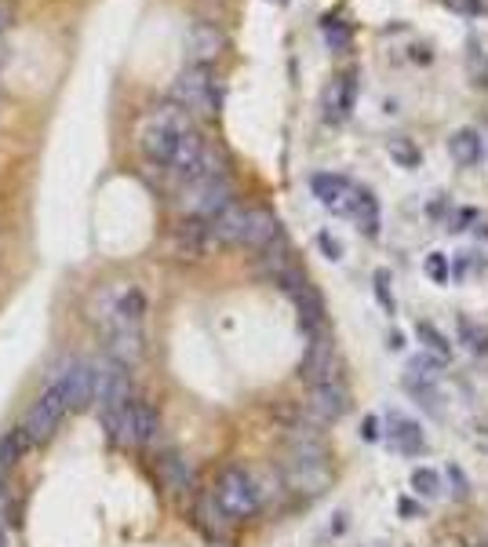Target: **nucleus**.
<instances>
[{
	"label": "nucleus",
	"mask_w": 488,
	"mask_h": 547,
	"mask_svg": "<svg viewBox=\"0 0 488 547\" xmlns=\"http://www.w3.org/2000/svg\"><path fill=\"white\" fill-rule=\"evenodd\" d=\"M448 154H452L455 165L474 168V165L481 161V154H484L477 128H460V132H452V139H448Z\"/></svg>",
	"instance_id": "nucleus-23"
},
{
	"label": "nucleus",
	"mask_w": 488,
	"mask_h": 547,
	"mask_svg": "<svg viewBox=\"0 0 488 547\" xmlns=\"http://www.w3.org/2000/svg\"><path fill=\"white\" fill-rule=\"evenodd\" d=\"M317 245H321V252L328 256V259H343V245L335 241L332 234H317Z\"/></svg>",
	"instance_id": "nucleus-36"
},
{
	"label": "nucleus",
	"mask_w": 488,
	"mask_h": 547,
	"mask_svg": "<svg viewBox=\"0 0 488 547\" xmlns=\"http://www.w3.org/2000/svg\"><path fill=\"white\" fill-rule=\"evenodd\" d=\"M448 474H452V482H455V489H452V493L463 500V497H467V478L460 474V467H448Z\"/></svg>",
	"instance_id": "nucleus-40"
},
{
	"label": "nucleus",
	"mask_w": 488,
	"mask_h": 547,
	"mask_svg": "<svg viewBox=\"0 0 488 547\" xmlns=\"http://www.w3.org/2000/svg\"><path fill=\"white\" fill-rule=\"evenodd\" d=\"M477 70H481V81H477V84H481V88H488V63H484L481 48L470 41V73H477Z\"/></svg>",
	"instance_id": "nucleus-35"
},
{
	"label": "nucleus",
	"mask_w": 488,
	"mask_h": 547,
	"mask_svg": "<svg viewBox=\"0 0 488 547\" xmlns=\"http://www.w3.org/2000/svg\"><path fill=\"white\" fill-rule=\"evenodd\" d=\"M321 29H324V41H328V48L332 51H347L350 48V26L343 22V19H324L321 22Z\"/></svg>",
	"instance_id": "nucleus-30"
},
{
	"label": "nucleus",
	"mask_w": 488,
	"mask_h": 547,
	"mask_svg": "<svg viewBox=\"0 0 488 547\" xmlns=\"http://www.w3.org/2000/svg\"><path fill=\"white\" fill-rule=\"evenodd\" d=\"M310 190L314 197L332 212V216H350L354 201H357V187L347 175H332V172H317L310 179Z\"/></svg>",
	"instance_id": "nucleus-9"
},
{
	"label": "nucleus",
	"mask_w": 488,
	"mask_h": 547,
	"mask_svg": "<svg viewBox=\"0 0 488 547\" xmlns=\"http://www.w3.org/2000/svg\"><path fill=\"white\" fill-rule=\"evenodd\" d=\"M4 478H8V467L0 464V493H4Z\"/></svg>",
	"instance_id": "nucleus-43"
},
{
	"label": "nucleus",
	"mask_w": 488,
	"mask_h": 547,
	"mask_svg": "<svg viewBox=\"0 0 488 547\" xmlns=\"http://www.w3.org/2000/svg\"><path fill=\"white\" fill-rule=\"evenodd\" d=\"M386 150H390V158L398 161L401 168H416L419 165V150L412 146V139H390Z\"/></svg>",
	"instance_id": "nucleus-33"
},
{
	"label": "nucleus",
	"mask_w": 488,
	"mask_h": 547,
	"mask_svg": "<svg viewBox=\"0 0 488 547\" xmlns=\"http://www.w3.org/2000/svg\"><path fill=\"white\" fill-rule=\"evenodd\" d=\"M278 237H285L278 216H273V212H266V208H248V220H244V241H240V245H248V249L263 252V249L273 245Z\"/></svg>",
	"instance_id": "nucleus-17"
},
{
	"label": "nucleus",
	"mask_w": 488,
	"mask_h": 547,
	"mask_svg": "<svg viewBox=\"0 0 488 547\" xmlns=\"http://www.w3.org/2000/svg\"><path fill=\"white\" fill-rule=\"evenodd\" d=\"M187 132H194V117L182 110V106H175L172 99L161 103V106H154V110L142 117V125H139V150H142V158L164 168L172 161V154H175L179 139L187 135Z\"/></svg>",
	"instance_id": "nucleus-1"
},
{
	"label": "nucleus",
	"mask_w": 488,
	"mask_h": 547,
	"mask_svg": "<svg viewBox=\"0 0 488 547\" xmlns=\"http://www.w3.org/2000/svg\"><path fill=\"white\" fill-rule=\"evenodd\" d=\"M285 485L292 493H302V497H321L328 485H332V471L324 464H314V460H285Z\"/></svg>",
	"instance_id": "nucleus-11"
},
{
	"label": "nucleus",
	"mask_w": 488,
	"mask_h": 547,
	"mask_svg": "<svg viewBox=\"0 0 488 547\" xmlns=\"http://www.w3.org/2000/svg\"><path fill=\"white\" fill-rule=\"evenodd\" d=\"M157 478H161V485L172 493V497H179V493H187L190 485H194V467L182 460L179 452H161L157 456Z\"/></svg>",
	"instance_id": "nucleus-19"
},
{
	"label": "nucleus",
	"mask_w": 488,
	"mask_h": 547,
	"mask_svg": "<svg viewBox=\"0 0 488 547\" xmlns=\"http://www.w3.org/2000/svg\"><path fill=\"white\" fill-rule=\"evenodd\" d=\"M29 449H34V442L26 438L22 428L4 431V435H0V464H4V467H15L19 460H26V456H29Z\"/></svg>",
	"instance_id": "nucleus-26"
},
{
	"label": "nucleus",
	"mask_w": 488,
	"mask_h": 547,
	"mask_svg": "<svg viewBox=\"0 0 488 547\" xmlns=\"http://www.w3.org/2000/svg\"><path fill=\"white\" fill-rule=\"evenodd\" d=\"M372 289H376L379 307H383L386 314H393V307H398V299H393V289H390V270H386V266H379V270L372 274Z\"/></svg>",
	"instance_id": "nucleus-32"
},
{
	"label": "nucleus",
	"mask_w": 488,
	"mask_h": 547,
	"mask_svg": "<svg viewBox=\"0 0 488 547\" xmlns=\"http://www.w3.org/2000/svg\"><path fill=\"white\" fill-rule=\"evenodd\" d=\"M197 519H201V526H204L211 536H226V529L233 526V519H230V514L216 504V497H211V493L201 497V504H197Z\"/></svg>",
	"instance_id": "nucleus-25"
},
{
	"label": "nucleus",
	"mask_w": 488,
	"mask_h": 547,
	"mask_svg": "<svg viewBox=\"0 0 488 547\" xmlns=\"http://www.w3.org/2000/svg\"><path fill=\"white\" fill-rule=\"evenodd\" d=\"M350 216L357 220V227L364 230V237H379V201L372 190L357 187V201H354V212Z\"/></svg>",
	"instance_id": "nucleus-24"
},
{
	"label": "nucleus",
	"mask_w": 488,
	"mask_h": 547,
	"mask_svg": "<svg viewBox=\"0 0 488 547\" xmlns=\"http://www.w3.org/2000/svg\"><path fill=\"white\" fill-rule=\"evenodd\" d=\"M11 22H15V4L11 0H0V34H8Z\"/></svg>",
	"instance_id": "nucleus-38"
},
{
	"label": "nucleus",
	"mask_w": 488,
	"mask_h": 547,
	"mask_svg": "<svg viewBox=\"0 0 488 547\" xmlns=\"http://www.w3.org/2000/svg\"><path fill=\"white\" fill-rule=\"evenodd\" d=\"M146 311H149V299L135 285H110L95 303L99 325H142Z\"/></svg>",
	"instance_id": "nucleus-6"
},
{
	"label": "nucleus",
	"mask_w": 488,
	"mask_h": 547,
	"mask_svg": "<svg viewBox=\"0 0 488 547\" xmlns=\"http://www.w3.org/2000/svg\"><path fill=\"white\" fill-rule=\"evenodd\" d=\"M347 390L339 380H332V383H314V394H310V416L317 423H335L343 412H347Z\"/></svg>",
	"instance_id": "nucleus-16"
},
{
	"label": "nucleus",
	"mask_w": 488,
	"mask_h": 547,
	"mask_svg": "<svg viewBox=\"0 0 488 547\" xmlns=\"http://www.w3.org/2000/svg\"><path fill=\"white\" fill-rule=\"evenodd\" d=\"M164 168L172 172V179L182 187V182H194V179H204V175H223L226 172V161H223V150L211 146L194 128V132H187V135L179 139L175 154H172V161Z\"/></svg>",
	"instance_id": "nucleus-2"
},
{
	"label": "nucleus",
	"mask_w": 488,
	"mask_h": 547,
	"mask_svg": "<svg viewBox=\"0 0 488 547\" xmlns=\"http://www.w3.org/2000/svg\"><path fill=\"white\" fill-rule=\"evenodd\" d=\"M438 369H441V358H431V354H419L408 361V380H419V383H434L438 380Z\"/></svg>",
	"instance_id": "nucleus-31"
},
{
	"label": "nucleus",
	"mask_w": 488,
	"mask_h": 547,
	"mask_svg": "<svg viewBox=\"0 0 488 547\" xmlns=\"http://www.w3.org/2000/svg\"><path fill=\"white\" fill-rule=\"evenodd\" d=\"M386 428H390V442L398 445L401 452L419 456V452L426 449V438H423V431H419V423H412V420H405V416H398V412H390Z\"/></svg>",
	"instance_id": "nucleus-22"
},
{
	"label": "nucleus",
	"mask_w": 488,
	"mask_h": 547,
	"mask_svg": "<svg viewBox=\"0 0 488 547\" xmlns=\"http://www.w3.org/2000/svg\"><path fill=\"white\" fill-rule=\"evenodd\" d=\"M412 489H416V497H423V500H434V497L441 493V474L431 471V467H416V471H412Z\"/></svg>",
	"instance_id": "nucleus-29"
},
{
	"label": "nucleus",
	"mask_w": 488,
	"mask_h": 547,
	"mask_svg": "<svg viewBox=\"0 0 488 547\" xmlns=\"http://www.w3.org/2000/svg\"><path fill=\"white\" fill-rule=\"evenodd\" d=\"M445 4H448L452 12H460V15H477V12L484 8V0H445Z\"/></svg>",
	"instance_id": "nucleus-37"
},
{
	"label": "nucleus",
	"mask_w": 488,
	"mask_h": 547,
	"mask_svg": "<svg viewBox=\"0 0 488 547\" xmlns=\"http://www.w3.org/2000/svg\"><path fill=\"white\" fill-rule=\"evenodd\" d=\"M132 435H135V445H142V449H149L161 438V416H157L154 405L142 402V398L132 402Z\"/></svg>",
	"instance_id": "nucleus-21"
},
{
	"label": "nucleus",
	"mask_w": 488,
	"mask_h": 547,
	"mask_svg": "<svg viewBox=\"0 0 488 547\" xmlns=\"http://www.w3.org/2000/svg\"><path fill=\"white\" fill-rule=\"evenodd\" d=\"M270 4H288V0H270Z\"/></svg>",
	"instance_id": "nucleus-44"
},
{
	"label": "nucleus",
	"mask_w": 488,
	"mask_h": 547,
	"mask_svg": "<svg viewBox=\"0 0 488 547\" xmlns=\"http://www.w3.org/2000/svg\"><path fill=\"white\" fill-rule=\"evenodd\" d=\"M445 547H460V543H445Z\"/></svg>",
	"instance_id": "nucleus-46"
},
{
	"label": "nucleus",
	"mask_w": 488,
	"mask_h": 547,
	"mask_svg": "<svg viewBox=\"0 0 488 547\" xmlns=\"http://www.w3.org/2000/svg\"><path fill=\"white\" fill-rule=\"evenodd\" d=\"M244 220H248V208L230 201L219 216L208 220L211 241H216V245H240V241H244Z\"/></svg>",
	"instance_id": "nucleus-18"
},
{
	"label": "nucleus",
	"mask_w": 488,
	"mask_h": 547,
	"mask_svg": "<svg viewBox=\"0 0 488 547\" xmlns=\"http://www.w3.org/2000/svg\"><path fill=\"white\" fill-rule=\"evenodd\" d=\"M63 380H66L70 412H84L88 405H95V361H73L63 373Z\"/></svg>",
	"instance_id": "nucleus-13"
},
{
	"label": "nucleus",
	"mask_w": 488,
	"mask_h": 547,
	"mask_svg": "<svg viewBox=\"0 0 488 547\" xmlns=\"http://www.w3.org/2000/svg\"><path fill=\"white\" fill-rule=\"evenodd\" d=\"M0 547H4V529H0Z\"/></svg>",
	"instance_id": "nucleus-45"
},
{
	"label": "nucleus",
	"mask_w": 488,
	"mask_h": 547,
	"mask_svg": "<svg viewBox=\"0 0 488 547\" xmlns=\"http://www.w3.org/2000/svg\"><path fill=\"white\" fill-rule=\"evenodd\" d=\"M361 438H364V442H376V438H379V420H376V416H364Z\"/></svg>",
	"instance_id": "nucleus-39"
},
{
	"label": "nucleus",
	"mask_w": 488,
	"mask_h": 547,
	"mask_svg": "<svg viewBox=\"0 0 488 547\" xmlns=\"http://www.w3.org/2000/svg\"><path fill=\"white\" fill-rule=\"evenodd\" d=\"M354 106H357V70H343L321 96L324 120L328 125H343V120L354 113Z\"/></svg>",
	"instance_id": "nucleus-10"
},
{
	"label": "nucleus",
	"mask_w": 488,
	"mask_h": 547,
	"mask_svg": "<svg viewBox=\"0 0 488 547\" xmlns=\"http://www.w3.org/2000/svg\"><path fill=\"white\" fill-rule=\"evenodd\" d=\"M172 245L182 259H204L211 249H216V241H211V230H208V220H182L175 227V237Z\"/></svg>",
	"instance_id": "nucleus-14"
},
{
	"label": "nucleus",
	"mask_w": 488,
	"mask_h": 547,
	"mask_svg": "<svg viewBox=\"0 0 488 547\" xmlns=\"http://www.w3.org/2000/svg\"><path fill=\"white\" fill-rule=\"evenodd\" d=\"M416 336H419V343L431 351L434 358H448L452 354V343L438 332V325H431V321H416Z\"/></svg>",
	"instance_id": "nucleus-28"
},
{
	"label": "nucleus",
	"mask_w": 488,
	"mask_h": 547,
	"mask_svg": "<svg viewBox=\"0 0 488 547\" xmlns=\"http://www.w3.org/2000/svg\"><path fill=\"white\" fill-rule=\"evenodd\" d=\"M132 398V376L120 361L106 358V361H95V409H113L120 402Z\"/></svg>",
	"instance_id": "nucleus-8"
},
{
	"label": "nucleus",
	"mask_w": 488,
	"mask_h": 547,
	"mask_svg": "<svg viewBox=\"0 0 488 547\" xmlns=\"http://www.w3.org/2000/svg\"><path fill=\"white\" fill-rule=\"evenodd\" d=\"M460 340L467 343L470 354H488V325L460 314Z\"/></svg>",
	"instance_id": "nucleus-27"
},
{
	"label": "nucleus",
	"mask_w": 488,
	"mask_h": 547,
	"mask_svg": "<svg viewBox=\"0 0 488 547\" xmlns=\"http://www.w3.org/2000/svg\"><path fill=\"white\" fill-rule=\"evenodd\" d=\"M58 423H63V420H58V416H55V412H51L44 402H37L34 409L26 412V420L19 423V428L26 431V438L34 442V449H37V445H44V442H51V438H55Z\"/></svg>",
	"instance_id": "nucleus-20"
},
{
	"label": "nucleus",
	"mask_w": 488,
	"mask_h": 547,
	"mask_svg": "<svg viewBox=\"0 0 488 547\" xmlns=\"http://www.w3.org/2000/svg\"><path fill=\"white\" fill-rule=\"evenodd\" d=\"M405 340H401V332H390V351H401Z\"/></svg>",
	"instance_id": "nucleus-42"
},
{
	"label": "nucleus",
	"mask_w": 488,
	"mask_h": 547,
	"mask_svg": "<svg viewBox=\"0 0 488 547\" xmlns=\"http://www.w3.org/2000/svg\"><path fill=\"white\" fill-rule=\"evenodd\" d=\"M426 274H431L438 285H448V256L445 252H431V256H426Z\"/></svg>",
	"instance_id": "nucleus-34"
},
{
	"label": "nucleus",
	"mask_w": 488,
	"mask_h": 547,
	"mask_svg": "<svg viewBox=\"0 0 488 547\" xmlns=\"http://www.w3.org/2000/svg\"><path fill=\"white\" fill-rule=\"evenodd\" d=\"M4 522H8V489L0 493V529H4Z\"/></svg>",
	"instance_id": "nucleus-41"
},
{
	"label": "nucleus",
	"mask_w": 488,
	"mask_h": 547,
	"mask_svg": "<svg viewBox=\"0 0 488 547\" xmlns=\"http://www.w3.org/2000/svg\"><path fill=\"white\" fill-rule=\"evenodd\" d=\"M302 376L314 383H332L335 380V343L328 340V332H310V351L302 358Z\"/></svg>",
	"instance_id": "nucleus-12"
},
{
	"label": "nucleus",
	"mask_w": 488,
	"mask_h": 547,
	"mask_svg": "<svg viewBox=\"0 0 488 547\" xmlns=\"http://www.w3.org/2000/svg\"><path fill=\"white\" fill-rule=\"evenodd\" d=\"M172 103L182 106L190 117H216L219 113V84L208 66H187L179 70L172 84Z\"/></svg>",
	"instance_id": "nucleus-5"
},
{
	"label": "nucleus",
	"mask_w": 488,
	"mask_h": 547,
	"mask_svg": "<svg viewBox=\"0 0 488 547\" xmlns=\"http://www.w3.org/2000/svg\"><path fill=\"white\" fill-rule=\"evenodd\" d=\"M106 343H110V358L120 361L125 369L142 358V325H103Z\"/></svg>",
	"instance_id": "nucleus-15"
},
{
	"label": "nucleus",
	"mask_w": 488,
	"mask_h": 547,
	"mask_svg": "<svg viewBox=\"0 0 488 547\" xmlns=\"http://www.w3.org/2000/svg\"><path fill=\"white\" fill-rule=\"evenodd\" d=\"M211 497H216V504L230 514L233 522L252 519V514L263 507L255 474L244 471V467H223L219 478H216V485H211Z\"/></svg>",
	"instance_id": "nucleus-4"
},
{
	"label": "nucleus",
	"mask_w": 488,
	"mask_h": 547,
	"mask_svg": "<svg viewBox=\"0 0 488 547\" xmlns=\"http://www.w3.org/2000/svg\"><path fill=\"white\" fill-rule=\"evenodd\" d=\"M230 41L223 34V26L216 22H194L187 29V58H190V66H216L219 58L226 55Z\"/></svg>",
	"instance_id": "nucleus-7"
},
{
	"label": "nucleus",
	"mask_w": 488,
	"mask_h": 547,
	"mask_svg": "<svg viewBox=\"0 0 488 547\" xmlns=\"http://www.w3.org/2000/svg\"><path fill=\"white\" fill-rule=\"evenodd\" d=\"M233 201V182L230 175H204L194 182H182L179 187V212L182 220H211Z\"/></svg>",
	"instance_id": "nucleus-3"
}]
</instances>
